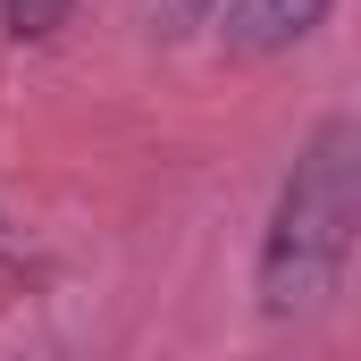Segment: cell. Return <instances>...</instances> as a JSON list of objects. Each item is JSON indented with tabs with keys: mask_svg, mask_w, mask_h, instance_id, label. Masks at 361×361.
Returning a JSON list of instances; mask_svg holds the SVG:
<instances>
[{
	"mask_svg": "<svg viewBox=\"0 0 361 361\" xmlns=\"http://www.w3.org/2000/svg\"><path fill=\"white\" fill-rule=\"evenodd\" d=\"M353 219H361V126L328 118L294 152L269 235H261V311L269 319H294L336 294V277L353 261Z\"/></svg>",
	"mask_w": 361,
	"mask_h": 361,
	"instance_id": "6da1fadb",
	"label": "cell"
},
{
	"mask_svg": "<svg viewBox=\"0 0 361 361\" xmlns=\"http://www.w3.org/2000/svg\"><path fill=\"white\" fill-rule=\"evenodd\" d=\"M319 17H328V0H235L227 8V42L244 59H269V51H294Z\"/></svg>",
	"mask_w": 361,
	"mask_h": 361,
	"instance_id": "7a4b0ae2",
	"label": "cell"
},
{
	"mask_svg": "<svg viewBox=\"0 0 361 361\" xmlns=\"http://www.w3.org/2000/svg\"><path fill=\"white\" fill-rule=\"evenodd\" d=\"M68 8H76V0H0V25H8L17 42H42V34H51Z\"/></svg>",
	"mask_w": 361,
	"mask_h": 361,
	"instance_id": "3957f363",
	"label": "cell"
},
{
	"mask_svg": "<svg viewBox=\"0 0 361 361\" xmlns=\"http://www.w3.org/2000/svg\"><path fill=\"white\" fill-rule=\"evenodd\" d=\"M152 8H160V25H169V34H185V25H202L219 0H152Z\"/></svg>",
	"mask_w": 361,
	"mask_h": 361,
	"instance_id": "277c9868",
	"label": "cell"
}]
</instances>
